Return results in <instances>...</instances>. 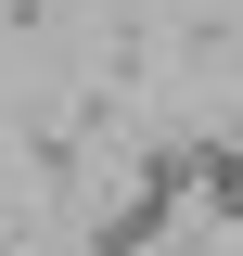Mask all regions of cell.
Segmentation results:
<instances>
[{
  "instance_id": "cell-2",
  "label": "cell",
  "mask_w": 243,
  "mask_h": 256,
  "mask_svg": "<svg viewBox=\"0 0 243 256\" xmlns=\"http://www.w3.org/2000/svg\"><path fill=\"white\" fill-rule=\"evenodd\" d=\"M218 230H243V128H205V192H192Z\"/></svg>"
},
{
  "instance_id": "cell-4",
  "label": "cell",
  "mask_w": 243,
  "mask_h": 256,
  "mask_svg": "<svg viewBox=\"0 0 243 256\" xmlns=\"http://www.w3.org/2000/svg\"><path fill=\"white\" fill-rule=\"evenodd\" d=\"M26 180H38V192L77 180V116H64V128H26Z\"/></svg>"
},
{
  "instance_id": "cell-3",
  "label": "cell",
  "mask_w": 243,
  "mask_h": 256,
  "mask_svg": "<svg viewBox=\"0 0 243 256\" xmlns=\"http://www.w3.org/2000/svg\"><path fill=\"white\" fill-rule=\"evenodd\" d=\"M180 64H192V77H230V64H243V26H230V13H192V26H180Z\"/></svg>"
},
{
  "instance_id": "cell-1",
  "label": "cell",
  "mask_w": 243,
  "mask_h": 256,
  "mask_svg": "<svg viewBox=\"0 0 243 256\" xmlns=\"http://www.w3.org/2000/svg\"><path fill=\"white\" fill-rule=\"evenodd\" d=\"M166 230H180V205H166V192H141V180H128V205H116V218L90 230V256H166Z\"/></svg>"
}]
</instances>
